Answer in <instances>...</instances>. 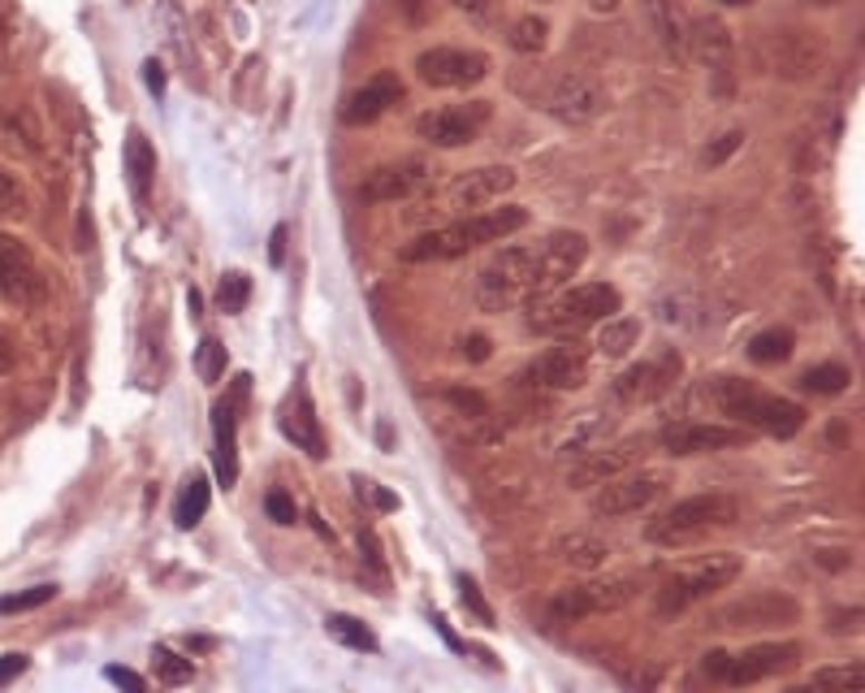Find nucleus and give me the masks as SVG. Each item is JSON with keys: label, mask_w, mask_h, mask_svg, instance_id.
<instances>
[{"label": "nucleus", "mask_w": 865, "mask_h": 693, "mask_svg": "<svg viewBox=\"0 0 865 693\" xmlns=\"http://www.w3.org/2000/svg\"><path fill=\"white\" fill-rule=\"evenodd\" d=\"M524 226H528V212L519 205L485 208V212H473V217L432 226V230H425L420 239L398 247V256H402V260H416V265H425V260H459V256H468L476 247L511 239L515 230H524Z\"/></svg>", "instance_id": "1"}, {"label": "nucleus", "mask_w": 865, "mask_h": 693, "mask_svg": "<svg viewBox=\"0 0 865 693\" xmlns=\"http://www.w3.org/2000/svg\"><path fill=\"white\" fill-rule=\"evenodd\" d=\"M619 308H624V295L610 283L563 286L554 295L528 299V329L550 334V338H576L585 329L610 321Z\"/></svg>", "instance_id": "2"}, {"label": "nucleus", "mask_w": 865, "mask_h": 693, "mask_svg": "<svg viewBox=\"0 0 865 693\" xmlns=\"http://www.w3.org/2000/svg\"><path fill=\"white\" fill-rule=\"evenodd\" d=\"M709 404L732 416L740 429H762L770 438H796L805 429V408L792 404L784 395H770L762 386H753L745 377H714L706 386Z\"/></svg>", "instance_id": "3"}, {"label": "nucleus", "mask_w": 865, "mask_h": 693, "mask_svg": "<svg viewBox=\"0 0 865 693\" xmlns=\"http://www.w3.org/2000/svg\"><path fill=\"white\" fill-rule=\"evenodd\" d=\"M740 568H745V560L732 555V551H709V555L693 560V564H679V568L667 572L663 585L654 590L658 615H679V612H688V607H697V603H706V598H714L718 590H727V585L740 576Z\"/></svg>", "instance_id": "4"}, {"label": "nucleus", "mask_w": 865, "mask_h": 693, "mask_svg": "<svg viewBox=\"0 0 865 693\" xmlns=\"http://www.w3.org/2000/svg\"><path fill=\"white\" fill-rule=\"evenodd\" d=\"M537 299V244L503 247L476 278V308L480 313H511Z\"/></svg>", "instance_id": "5"}, {"label": "nucleus", "mask_w": 865, "mask_h": 693, "mask_svg": "<svg viewBox=\"0 0 865 693\" xmlns=\"http://www.w3.org/2000/svg\"><path fill=\"white\" fill-rule=\"evenodd\" d=\"M736 521H740V503L732 494H693V498H679L649 525V542L688 546V542L709 537L714 529H732Z\"/></svg>", "instance_id": "6"}, {"label": "nucleus", "mask_w": 865, "mask_h": 693, "mask_svg": "<svg viewBox=\"0 0 865 693\" xmlns=\"http://www.w3.org/2000/svg\"><path fill=\"white\" fill-rule=\"evenodd\" d=\"M640 576L636 572H619V576H593L585 585H571V590H558L550 603L554 624H576L585 615H610L624 612L632 598L640 594Z\"/></svg>", "instance_id": "7"}, {"label": "nucleus", "mask_w": 865, "mask_h": 693, "mask_svg": "<svg viewBox=\"0 0 865 693\" xmlns=\"http://www.w3.org/2000/svg\"><path fill=\"white\" fill-rule=\"evenodd\" d=\"M43 299H48V278H43L36 251L0 230V304L40 308Z\"/></svg>", "instance_id": "8"}, {"label": "nucleus", "mask_w": 865, "mask_h": 693, "mask_svg": "<svg viewBox=\"0 0 865 693\" xmlns=\"http://www.w3.org/2000/svg\"><path fill=\"white\" fill-rule=\"evenodd\" d=\"M546 113L563 118V122H593L601 109H606V91L601 82H593L580 70H558L554 79H546L533 96Z\"/></svg>", "instance_id": "9"}, {"label": "nucleus", "mask_w": 865, "mask_h": 693, "mask_svg": "<svg viewBox=\"0 0 865 693\" xmlns=\"http://www.w3.org/2000/svg\"><path fill=\"white\" fill-rule=\"evenodd\" d=\"M494 105L489 100H464V105H441L416 118V135L432 148H464L489 126Z\"/></svg>", "instance_id": "10"}, {"label": "nucleus", "mask_w": 865, "mask_h": 693, "mask_svg": "<svg viewBox=\"0 0 865 693\" xmlns=\"http://www.w3.org/2000/svg\"><path fill=\"white\" fill-rule=\"evenodd\" d=\"M667 473L663 468H640V473H624V477H610L606 486H597L593 494V516H636L645 507L658 503V494L667 489Z\"/></svg>", "instance_id": "11"}, {"label": "nucleus", "mask_w": 865, "mask_h": 693, "mask_svg": "<svg viewBox=\"0 0 865 693\" xmlns=\"http://www.w3.org/2000/svg\"><path fill=\"white\" fill-rule=\"evenodd\" d=\"M511 187H515V169H507V165H480V169H468V174H459V178L441 191V212H459V217L485 212L489 205H498Z\"/></svg>", "instance_id": "12"}, {"label": "nucleus", "mask_w": 865, "mask_h": 693, "mask_svg": "<svg viewBox=\"0 0 865 693\" xmlns=\"http://www.w3.org/2000/svg\"><path fill=\"white\" fill-rule=\"evenodd\" d=\"M801 663V646L796 642H757L745 646L740 654H727V667H723V685H757V681H770V676H784Z\"/></svg>", "instance_id": "13"}, {"label": "nucleus", "mask_w": 865, "mask_h": 693, "mask_svg": "<svg viewBox=\"0 0 865 693\" xmlns=\"http://www.w3.org/2000/svg\"><path fill=\"white\" fill-rule=\"evenodd\" d=\"M796 620H801L796 598L762 590V594H745V598L718 607L714 612V628H784V624H796Z\"/></svg>", "instance_id": "14"}, {"label": "nucleus", "mask_w": 865, "mask_h": 693, "mask_svg": "<svg viewBox=\"0 0 865 693\" xmlns=\"http://www.w3.org/2000/svg\"><path fill=\"white\" fill-rule=\"evenodd\" d=\"M528 382L541 390H580L589 382V347L576 338H558L528 365Z\"/></svg>", "instance_id": "15"}, {"label": "nucleus", "mask_w": 865, "mask_h": 693, "mask_svg": "<svg viewBox=\"0 0 865 693\" xmlns=\"http://www.w3.org/2000/svg\"><path fill=\"white\" fill-rule=\"evenodd\" d=\"M489 75V57L476 48H429L416 57V79L425 87H473Z\"/></svg>", "instance_id": "16"}, {"label": "nucleus", "mask_w": 865, "mask_h": 693, "mask_svg": "<svg viewBox=\"0 0 865 693\" xmlns=\"http://www.w3.org/2000/svg\"><path fill=\"white\" fill-rule=\"evenodd\" d=\"M585 256H589V239L576 230H554L550 239H541L537 244V299L571 283V274L585 265Z\"/></svg>", "instance_id": "17"}, {"label": "nucleus", "mask_w": 865, "mask_h": 693, "mask_svg": "<svg viewBox=\"0 0 865 693\" xmlns=\"http://www.w3.org/2000/svg\"><path fill=\"white\" fill-rule=\"evenodd\" d=\"M640 451L645 443L640 438H628V443H615V447H606V443H597L593 451L585 455H576V464L567 468V486L571 489H593V486H606L610 477H624L636 468V459H640Z\"/></svg>", "instance_id": "18"}, {"label": "nucleus", "mask_w": 865, "mask_h": 693, "mask_svg": "<svg viewBox=\"0 0 865 693\" xmlns=\"http://www.w3.org/2000/svg\"><path fill=\"white\" fill-rule=\"evenodd\" d=\"M251 395V377L238 373L230 395L212 408V434H217V482L226 489L238 486V408L247 404Z\"/></svg>", "instance_id": "19"}, {"label": "nucleus", "mask_w": 865, "mask_h": 693, "mask_svg": "<svg viewBox=\"0 0 865 693\" xmlns=\"http://www.w3.org/2000/svg\"><path fill=\"white\" fill-rule=\"evenodd\" d=\"M432 178L429 161H398V165H377L372 174H364L359 182V200L368 205H394V200H411L425 182Z\"/></svg>", "instance_id": "20"}, {"label": "nucleus", "mask_w": 865, "mask_h": 693, "mask_svg": "<svg viewBox=\"0 0 865 693\" xmlns=\"http://www.w3.org/2000/svg\"><path fill=\"white\" fill-rule=\"evenodd\" d=\"M732 31L723 18H688V57H702L709 66V75H718V91H732Z\"/></svg>", "instance_id": "21"}, {"label": "nucleus", "mask_w": 865, "mask_h": 693, "mask_svg": "<svg viewBox=\"0 0 865 693\" xmlns=\"http://www.w3.org/2000/svg\"><path fill=\"white\" fill-rule=\"evenodd\" d=\"M748 438L740 425H709V420H679L663 429V451L667 455H706V451H732Z\"/></svg>", "instance_id": "22"}, {"label": "nucleus", "mask_w": 865, "mask_h": 693, "mask_svg": "<svg viewBox=\"0 0 865 693\" xmlns=\"http://www.w3.org/2000/svg\"><path fill=\"white\" fill-rule=\"evenodd\" d=\"M679 377V356H663V360H645V365H632L628 373H619L615 382V399L619 404H654L663 399Z\"/></svg>", "instance_id": "23"}, {"label": "nucleus", "mask_w": 865, "mask_h": 693, "mask_svg": "<svg viewBox=\"0 0 865 693\" xmlns=\"http://www.w3.org/2000/svg\"><path fill=\"white\" fill-rule=\"evenodd\" d=\"M398 100H402V79H398L394 70H381V75H372V79L364 82L359 91L347 96V105H342V122L347 126H372L377 118H386Z\"/></svg>", "instance_id": "24"}, {"label": "nucleus", "mask_w": 865, "mask_h": 693, "mask_svg": "<svg viewBox=\"0 0 865 693\" xmlns=\"http://www.w3.org/2000/svg\"><path fill=\"white\" fill-rule=\"evenodd\" d=\"M281 434L295 443V451H304V455H312V459H325V434H320V420H316V408L304 386H299V390L290 395V404L281 408Z\"/></svg>", "instance_id": "25"}, {"label": "nucleus", "mask_w": 865, "mask_h": 693, "mask_svg": "<svg viewBox=\"0 0 865 693\" xmlns=\"http://www.w3.org/2000/svg\"><path fill=\"white\" fill-rule=\"evenodd\" d=\"M121 165H126V182H130V196L139 205H148L152 196V182H157V152L148 143L143 130H130L126 135V152H121Z\"/></svg>", "instance_id": "26"}, {"label": "nucleus", "mask_w": 865, "mask_h": 693, "mask_svg": "<svg viewBox=\"0 0 865 693\" xmlns=\"http://www.w3.org/2000/svg\"><path fill=\"white\" fill-rule=\"evenodd\" d=\"M649 22H654V36L663 40V48L679 66L693 61L688 57V13L679 0H649Z\"/></svg>", "instance_id": "27"}, {"label": "nucleus", "mask_w": 865, "mask_h": 693, "mask_svg": "<svg viewBox=\"0 0 865 693\" xmlns=\"http://www.w3.org/2000/svg\"><path fill=\"white\" fill-rule=\"evenodd\" d=\"M554 555L567 564V568H580V572H597L606 568V560H610V546L597 537V533H563L558 542H554Z\"/></svg>", "instance_id": "28"}, {"label": "nucleus", "mask_w": 865, "mask_h": 693, "mask_svg": "<svg viewBox=\"0 0 865 693\" xmlns=\"http://www.w3.org/2000/svg\"><path fill=\"white\" fill-rule=\"evenodd\" d=\"M636 338H640V326H636L632 317H610V321H601L593 347H597V356L619 360V356H628L632 347H636Z\"/></svg>", "instance_id": "29"}, {"label": "nucleus", "mask_w": 865, "mask_h": 693, "mask_svg": "<svg viewBox=\"0 0 865 693\" xmlns=\"http://www.w3.org/2000/svg\"><path fill=\"white\" fill-rule=\"evenodd\" d=\"M325 633H329L334 642H342L347 651H364V654L377 651V637H372V628H368L364 620L347 615V612H334V615H329V620H325Z\"/></svg>", "instance_id": "30"}, {"label": "nucleus", "mask_w": 865, "mask_h": 693, "mask_svg": "<svg viewBox=\"0 0 865 693\" xmlns=\"http://www.w3.org/2000/svg\"><path fill=\"white\" fill-rule=\"evenodd\" d=\"M792 352H796V334L792 329H762L748 343V360L753 365H784Z\"/></svg>", "instance_id": "31"}, {"label": "nucleus", "mask_w": 865, "mask_h": 693, "mask_svg": "<svg viewBox=\"0 0 865 693\" xmlns=\"http://www.w3.org/2000/svg\"><path fill=\"white\" fill-rule=\"evenodd\" d=\"M208 503H212L208 477H191V482L182 486V498H178V507H173V521H178V529H196L199 521L208 516Z\"/></svg>", "instance_id": "32"}, {"label": "nucleus", "mask_w": 865, "mask_h": 693, "mask_svg": "<svg viewBox=\"0 0 865 693\" xmlns=\"http://www.w3.org/2000/svg\"><path fill=\"white\" fill-rule=\"evenodd\" d=\"M31 212L27 187L18 182V174L9 165H0V221H22Z\"/></svg>", "instance_id": "33"}, {"label": "nucleus", "mask_w": 865, "mask_h": 693, "mask_svg": "<svg viewBox=\"0 0 865 693\" xmlns=\"http://www.w3.org/2000/svg\"><path fill=\"white\" fill-rule=\"evenodd\" d=\"M818 693H862V663H839V667H818L814 681Z\"/></svg>", "instance_id": "34"}, {"label": "nucleus", "mask_w": 865, "mask_h": 693, "mask_svg": "<svg viewBox=\"0 0 865 693\" xmlns=\"http://www.w3.org/2000/svg\"><path fill=\"white\" fill-rule=\"evenodd\" d=\"M507 40H511L515 52H541L546 40H550V22H546V18H537V13H528V18H519V22H515Z\"/></svg>", "instance_id": "35"}, {"label": "nucleus", "mask_w": 865, "mask_h": 693, "mask_svg": "<svg viewBox=\"0 0 865 693\" xmlns=\"http://www.w3.org/2000/svg\"><path fill=\"white\" fill-rule=\"evenodd\" d=\"M848 382H853V373L844 365H818L801 377V386L814 395H839V390H848Z\"/></svg>", "instance_id": "36"}, {"label": "nucleus", "mask_w": 865, "mask_h": 693, "mask_svg": "<svg viewBox=\"0 0 865 693\" xmlns=\"http://www.w3.org/2000/svg\"><path fill=\"white\" fill-rule=\"evenodd\" d=\"M247 299H251V278L247 274H226L221 286H217V308L226 313V317H238L242 308H247Z\"/></svg>", "instance_id": "37"}, {"label": "nucleus", "mask_w": 865, "mask_h": 693, "mask_svg": "<svg viewBox=\"0 0 865 693\" xmlns=\"http://www.w3.org/2000/svg\"><path fill=\"white\" fill-rule=\"evenodd\" d=\"M152 672H157L160 685H187L191 681V659L173 654L169 646H157L152 651Z\"/></svg>", "instance_id": "38"}, {"label": "nucleus", "mask_w": 865, "mask_h": 693, "mask_svg": "<svg viewBox=\"0 0 865 693\" xmlns=\"http://www.w3.org/2000/svg\"><path fill=\"white\" fill-rule=\"evenodd\" d=\"M57 598V585H31V590H18V594H4L0 598V615H22V612H36L43 603H52Z\"/></svg>", "instance_id": "39"}, {"label": "nucleus", "mask_w": 865, "mask_h": 693, "mask_svg": "<svg viewBox=\"0 0 865 693\" xmlns=\"http://www.w3.org/2000/svg\"><path fill=\"white\" fill-rule=\"evenodd\" d=\"M196 373H199V382H208V386H217V382L226 377V347H221L217 338H203V343H199Z\"/></svg>", "instance_id": "40"}, {"label": "nucleus", "mask_w": 865, "mask_h": 693, "mask_svg": "<svg viewBox=\"0 0 865 693\" xmlns=\"http://www.w3.org/2000/svg\"><path fill=\"white\" fill-rule=\"evenodd\" d=\"M446 404L459 412V416H468V420H489L494 412H489V399L480 395V390H473V386H450L446 390Z\"/></svg>", "instance_id": "41"}, {"label": "nucleus", "mask_w": 865, "mask_h": 693, "mask_svg": "<svg viewBox=\"0 0 865 693\" xmlns=\"http://www.w3.org/2000/svg\"><path fill=\"white\" fill-rule=\"evenodd\" d=\"M459 603H464V612L473 615L476 624L494 628V607H489V598L480 594V585H476L473 576H459Z\"/></svg>", "instance_id": "42"}, {"label": "nucleus", "mask_w": 865, "mask_h": 693, "mask_svg": "<svg viewBox=\"0 0 865 693\" xmlns=\"http://www.w3.org/2000/svg\"><path fill=\"white\" fill-rule=\"evenodd\" d=\"M740 143H745V135H740V130H727V135H723V139H718V143L706 152V165H723L732 152H736V148H740Z\"/></svg>", "instance_id": "43"}, {"label": "nucleus", "mask_w": 865, "mask_h": 693, "mask_svg": "<svg viewBox=\"0 0 865 693\" xmlns=\"http://www.w3.org/2000/svg\"><path fill=\"white\" fill-rule=\"evenodd\" d=\"M359 551H364V564L377 572V585H386V564H381V551H377L372 533H359Z\"/></svg>", "instance_id": "44"}, {"label": "nucleus", "mask_w": 865, "mask_h": 693, "mask_svg": "<svg viewBox=\"0 0 865 693\" xmlns=\"http://www.w3.org/2000/svg\"><path fill=\"white\" fill-rule=\"evenodd\" d=\"M394 9H398L411 27H425V22H429V13H432V0H394Z\"/></svg>", "instance_id": "45"}, {"label": "nucleus", "mask_w": 865, "mask_h": 693, "mask_svg": "<svg viewBox=\"0 0 865 693\" xmlns=\"http://www.w3.org/2000/svg\"><path fill=\"white\" fill-rule=\"evenodd\" d=\"M105 676H109V681H113L118 690H126V693H148L143 676H139V672H130V667H118V663H113V667H109Z\"/></svg>", "instance_id": "46"}, {"label": "nucleus", "mask_w": 865, "mask_h": 693, "mask_svg": "<svg viewBox=\"0 0 865 693\" xmlns=\"http://www.w3.org/2000/svg\"><path fill=\"white\" fill-rule=\"evenodd\" d=\"M265 507H269V516H274L277 525H295V503H290L281 489H274V494L265 498Z\"/></svg>", "instance_id": "47"}, {"label": "nucleus", "mask_w": 865, "mask_h": 693, "mask_svg": "<svg viewBox=\"0 0 865 693\" xmlns=\"http://www.w3.org/2000/svg\"><path fill=\"white\" fill-rule=\"evenodd\" d=\"M27 663H31L27 654H0V690H4L9 681H18V676L27 672Z\"/></svg>", "instance_id": "48"}, {"label": "nucleus", "mask_w": 865, "mask_h": 693, "mask_svg": "<svg viewBox=\"0 0 865 693\" xmlns=\"http://www.w3.org/2000/svg\"><path fill=\"white\" fill-rule=\"evenodd\" d=\"M455 9H464V13L476 18V22H489V18L498 13V0H455Z\"/></svg>", "instance_id": "49"}, {"label": "nucleus", "mask_w": 865, "mask_h": 693, "mask_svg": "<svg viewBox=\"0 0 865 693\" xmlns=\"http://www.w3.org/2000/svg\"><path fill=\"white\" fill-rule=\"evenodd\" d=\"M355 486H359V494H368V498H372L381 512H394V507H398V498H394L390 489L377 486V482H355Z\"/></svg>", "instance_id": "50"}, {"label": "nucleus", "mask_w": 865, "mask_h": 693, "mask_svg": "<svg viewBox=\"0 0 865 693\" xmlns=\"http://www.w3.org/2000/svg\"><path fill=\"white\" fill-rule=\"evenodd\" d=\"M464 356H468V360H489V338H485V334L464 338Z\"/></svg>", "instance_id": "51"}, {"label": "nucleus", "mask_w": 865, "mask_h": 693, "mask_svg": "<svg viewBox=\"0 0 865 693\" xmlns=\"http://www.w3.org/2000/svg\"><path fill=\"white\" fill-rule=\"evenodd\" d=\"M13 360H18V352H13V338L4 334V326H0V377L13 368Z\"/></svg>", "instance_id": "52"}, {"label": "nucleus", "mask_w": 865, "mask_h": 693, "mask_svg": "<svg viewBox=\"0 0 865 693\" xmlns=\"http://www.w3.org/2000/svg\"><path fill=\"white\" fill-rule=\"evenodd\" d=\"M723 667H727V651H709L706 654V676L723 685Z\"/></svg>", "instance_id": "53"}, {"label": "nucleus", "mask_w": 865, "mask_h": 693, "mask_svg": "<svg viewBox=\"0 0 865 693\" xmlns=\"http://www.w3.org/2000/svg\"><path fill=\"white\" fill-rule=\"evenodd\" d=\"M269 260H274V265H281V260H286V226H277V230H274V244H269Z\"/></svg>", "instance_id": "54"}, {"label": "nucleus", "mask_w": 865, "mask_h": 693, "mask_svg": "<svg viewBox=\"0 0 865 693\" xmlns=\"http://www.w3.org/2000/svg\"><path fill=\"white\" fill-rule=\"evenodd\" d=\"M143 70H148V75H143V79H148V87H152V91L160 96V91H165V70H160L157 61H148Z\"/></svg>", "instance_id": "55"}, {"label": "nucleus", "mask_w": 865, "mask_h": 693, "mask_svg": "<svg viewBox=\"0 0 865 693\" xmlns=\"http://www.w3.org/2000/svg\"><path fill=\"white\" fill-rule=\"evenodd\" d=\"M187 308H191V317H199V308H203V295H199L196 286L187 290Z\"/></svg>", "instance_id": "56"}, {"label": "nucleus", "mask_w": 865, "mask_h": 693, "mask_svg": "<svg viewBox=\"0 0 865 693\" xmlns=\"http://www.w3.org/2000/svg\"><path fill=\"white\" fill-rule=\"evenodd\" d=\"M589 9L593 13H615V9H619V0H589Z\"/></svg>", "instance_id": "57"}, {"label": "nucleus", "mask_w": 865, "mask_h": 693, "mask_svg": "<svg viewBox=\"0 0 865 693\" xmlns=\"http://www.w3.org/2000/svg\"><path fill=\"white\" fill-rule=\"evenodd\" d=\"M784 693H818V690H814V685L805 681V685H792V690H784Z\"/></svg>", "instance_id": "58"}, {"label": "nucleus", "mask_w": 865, "mask_h": 693, "mask_svg": "<svg viewBox=\"0 0 865 693\" xmlns=\"http://www.w3.org/2000/svg\"><path fill=\"white\" fill-rule=\"evenodd\" d=\"M718 4H727V9H740V4H753V0H718Z\"/></svg>", "instance_id": "59"}]
</instances>
